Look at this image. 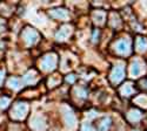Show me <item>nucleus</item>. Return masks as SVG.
I'll return each mask as SVG.
<instances>
[]
</instances>
